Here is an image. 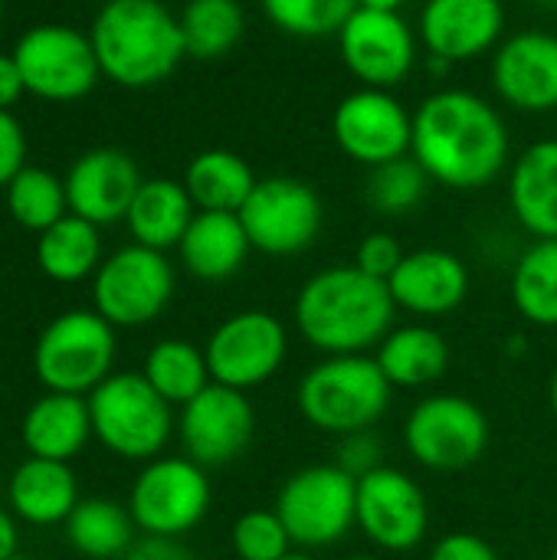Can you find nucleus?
Masks as SVG:
<instances>
[{
	"label": "nucleus",
	"mask_w": 557,
	"mask_h": 560,
	"mask_svg": "<svg viewBox=\"0 0 557 560\" xmlns=\"http://www.w3.org/2000/svg\"><path fill=\"white\" fill-rule=\"evenodd\" d=\"M397 305L384 279L351 266H325L309 276L292 302L299 338L322 358L371 354L394 328Z\"/></svg>",
	"instance_id": "2"
},
{
	"label": "nucleus",
	"mask_w": 557,
	"mask_h": 560,
	"mask_svg": "<svg viewBox=\"0 0 557 560\" xmlns=\"http://www.w3.org/2000/svg\"><path fill=\"white\" fill-rule=\"evenodd\" d=\"M282 560H318V558H312V551H292V555H286Z\"/></svg>",
	"instance_id": "47"
},
{
	"label": "nucleus",
	"mask_w": 557,
	"mask_h": 560,
	"mask_svg": "<svg viewBox=\"0 0 557 560\" xmlns=\"http://www.w3.org/2000/svg\"><path fill=\"white\" fill-rule=\"evenodd\" d=\"M430 184L433 180L427 177L420 161L414 154H407V158H397V161H387V164H378L368 171L364 200L381 217H407L427 200Z\"/></svg>",
	"instance_id": "35"
},
{
	"label": "nucleus",
	"mask_w": 557,
	"mask_h": 560,
	"mask_svg": "<svg viewBox=\"0 0 557 560\" xmlns=\"http://www.w3.org/2000/svg\"><path fill=\"white\" fill-rule=\"evenodd\" d=\"M121 560H194L190 548H184L181 538H161V535H138V541L128 548Z\"/></svg>",
	"instance_id": "42"
},
{
	"label": "nucleus",
	"mask_w": 557,
	"mask_h": 560,
	"mask_svg": "<svg viewBox=\"0 0 557 560\" xmlns=\"http://www.w3.org/2000/svg\"><path fill=\"white\" fill-rule=\"evenodd\" d=\"M62 180H66L69 213L95 226H112L128 217V207L144 177L128 151L92 148L72 161Z\"/></svg>",
	"instance_id": "20"
},
{
	"label": "nucleus",
	"mask_w": 557,
	"mask_h": 560,
	"mask_svg": "<svg viewBox=\"0 0 557 560\" xmlns=\"http://www.w3.org/2000/svg\"><path fill=\"white\" fill-rule=\"evenodd\" d=\"M272 509L299 551L335 548L355 528L358 479L338 463L305 466L282 482Z\"/></svg>",
	"instance_id": "7"
},
{
	"label": "nucleus",
	"mask_w": 557,
	"mask_h": 560,
	"mask_svg": "<svg viewBox=\"0 0 557 560\" xmlns=\"http://www.w3.org/2000/svg\"><path fill=\"white\" fill-rule=\"evenodd\" d=\"M10 560H26V558H20V555H13V558H10Z\"/></svg>",
	"instance_id": "51"
},
{
	"label": "nucleus",
	"mask_w": 557,
	"mask_h": 560,
	"mask_svg": "<svg viewBox=\"0 0 557 560\" xmlns=\"http://www.w3.org/2000/svg\"><path fill=\"white\" fill-rule=\"evenodd\" d=\"M36 262L46 279L72 285L98 272L102 266V236L98 226L66 213L59 223L39 233L36 240Z\"/></svg>",
	"instance_id": "30"
},
{
	"label": "nucleus",
	"mask_w": 557,
	"mask_h": 560,
	"mask_svg": "<svg viewBox=\"0 0 557 560\" xmlns=\"http://www.w3.org/2000/svg\"><path fill=\"white\" fill-rule=\"evenodd\" d=\"M427 560H499V551L473 532H450L433 541Z\"/></svg>",
	"instance_id": "41"
},
{
	"label": "nucleus",
	"mask_w": 557,
	"mask_h": 560,
	"mask_svg": "<svg viewBox=\"0 0 557 560\" xmlns=\"http://www.w3.org/2000/svg\"><path fill=\"white\" fill-rule=\"evenodd\" d=\"M496 95L525 115L557 112V36L522 30L506 36L492 52Z\"/></svg>",
	"instance_id": "18"
},
{
	"label": "nucleus",
	"mask_w": 557,
	"mask_h": 560,
	"mask_svg": "<svg viewBox=\"0 0 557 560\" xmlns=\"http://www.w3.org/2000/svg\"><path fill=\"white\" fill-rule=\"evenodd\" d=\"M92 436L118 459L151 463L171 443L177 423L171 404L138 371H115L89 394Z\"/></svg>",
	"instance_id": "5"
},
{
	"label": "nucleus",
	"mask_w": 557,
	"mask_h": 560,
	"mask_svg": "<svg viewBox=\"0 0 557 560\" xmlns=\"http://www.w3.org/2000/svg\"><path fill=\"white\" fill-rule=\"evenodd\" d=\"M358 7H368V10H401L404 0H358Z\"/></svg>",
	"instance_id": "45"
},
{
	"label": "nucleus",
	"mask_w": 557,
	"mask_h": 560,
	"mask_svg": "<svg viewBox=\"0 0 557 560\" xmlns=\"http://www.w3.org/2000/svg\"><path fill=\"white\" fill-rule=\"evenodd\" d=\"M335 463H338L348 476L361 479V476H368V472H374V469L384 466V446H381V440L374 436V430L348 433V436L338 440Z\"/></svg>",
	"instance_id": "39"
},
{
	"label": "nucleus",
	"mask_w": 557,
	"mask_h": 560,
	"mask_svg": "<svg viewBox=\"0 0 557 560\" xmlns=\"http://www.w3.org/2000/svg\"><path fill=\"white\" fill-rule=\"evenodd\" d=\"M489 446V417L463 394H430L404 420L407 456L430 472H460L483 459Z\"/></svg>",
	"instance_id": "8"
},
{
	"label": "nucleus",
	"mask_w": 557,
	"mask_h": 560,
	"mask_svg": "<svg viewBox=\"0 0 557 560\" xmlns=\"http://www.w3.org/2000/svg\"><path fill=\"white\" fill-rule=\"evenodd\" d=\"M177 276L164 253L148 246H121L102 259L92 276L95 312L112 328H144L161 318L174 299Z\"/></svg>",
	"instance_id": "9"
},
{
	"label": "nucleus",
	"mask_w": 557,
	"mask_h": 560,
	"mask_svg": "<svg viewBox=\"0 0 557 560\" xmlns=\"http://www.w3.org/2000/svg\"><path fill=\"white\" fill-rule=\"evenodd\" d=\"M269 23L295 39L338 36L345 20L358 10V0H259Z\"/></svg>",
	"instance_id": "36"
},
{
	"label": "nucleus",
	"mask_w": 557,
	"mask_h": 560,
	"mask_svg": "<svg viewBox=\"0 0 557 560\" xmlns=\"http://www.w3.org/2000/svg\"><path fill=\"white\" fill-rule=\"evenodd\" d=\"M345 560H381V558H371V555H355V558H345Z\"/></svg>",
	"instance_id": "48"
},
{
	"label": "nucleus",
	"mask_w": 557,
	"mask_h": 560,
	"mask_svg": "<svg viewBox=\"0 0 557 560\" xmlns=\"http://www.w3.org/2000/svg\"><path fill=\"white\" fill-rule=\"evenodd\" d=\"M355 528L384 555H407L430 532V502L414 476L381 466L358 479Z\"/></svg>",
	"instance_id": "14"
},
{
	"label": "nucleus",
	"mask_w": 557,
	"mask_h": 560,
	"mask_svg": "<svg viewBox=\"0 0 557 560\" xmlns=\"http://www.w3.org/2000/svg\"><path fill=\"white\" fill-rule=\"evenodd\" d=\"M404 256H407V253H404V246H401L397 236H391V233H368V236L358 243V249H355V266H358L361 272H368V276L387 282V279L397 272V266H401Z\"/></svg>",
	"instance_id": "38"
},
{
	"label": "nucleus",
	"mask_w": 557,
	"mask_h": 560,
	"mask_svg": "<svg viewBox=\"0 0 557 560\" xmlns=\"http://www.w3.org/2000/svg\"><path fill=\"white\" fill-rule=\"evenodd\" d=\"M62 528L69 548L89 560H121L138 541V525L128 505L115 499H79Z\"/></svg>",
	"instance_id": "29"
},
{
	"label": "nucleus",
	"mask_w": 557,
	"mask_h": 560,
	"mask_svg": "<svg viewBox=\"0 0 557 560\" xmlns=\"http://www.w3.org/2000/svg\"><path fill=\"white\" fill-rule=\"evenodd\" d=\"M0 23H3V0H0Z\"/></svg>",
	"instance_id": "50"
},
{
	"label": "nucleus",
	"mask_w": 557,
	"mask_h": 560,
	"mask_svg": "<svg viewBox=\"0 0 557 560\" xmlns=\"http://www.w3.org/2000/svg\"><path fill=\"white\" fill-rule=\"evenodd\" d=\"M256 184L259 177L253 174V167L236 151L227 148L194 154V161L184 171V187L194 207L213 213H240Z\"/></svg>",
	"instance_id": "28"
},
{
	"label": "nucleus",
	"mask_w": 557,
	"mask_h": 560,
	"mask_svg": "<svg viewBox=\"0 0 557 560\" xmlns=\"http://www.w3.org/2000/svg\"><path fill=\"white\" fill-rule=\"evenodd\" d=\"M250 253H253V246H250V236L240 223V213L197 210L184 240L177 243L181 266L197 282L233 279L246 266Z\"/></svg>",
	"instance_id": "24"
},
{
	"label": "nucleus",
	"mask_w": 557,
	"mask_h": 560,
	"mask_svg": "<svg viewBox=\"0 0 557 560\" xmlns=\"http://www.w3.org/2000/svg\"><path fill=\"white\" fill-rule=\"evenodd\" d=\"M374 361L394 390H427L450 371V341L430 325H394L374 348Z\"/></svg>",
	"instance_id": "25"
},
{
	"label": "nucleus",
	"mask_w": 557,
	"mask_h": 560,
	"mask_svg": "<svg viewBox=\"0 0 557 560\" xmlns=\"http://www.w3.org/2000/svg\"><path fill=\"white\" fill-rule=\"evenodd\" d=\"M394 305L417 318L453 315L469 295V266L440 246L414 249L401 259L397 272L387 279Z\"/></svg>",
	"instance_id": "21"
},
{
	"label": "nucleus",
	"mask_w": 557,
	"mask_h": 560,
	"mask_svg": "<svg viewBox=\"0 0 557 560\" xmlns=\"http://www.w3.org/2000/svg\"><path fill=\"white\" fill-rule=\"evenodd\" d=\"M506 33L502 0H427L420 10L417 36L427 56L450 66L496 52Z\"/></svg>",
	"instance_id": "19"
},
{
	"label": "nucleus",
	"mask_w": 557,
	"mask_h": 560,
	"mask_svg": "<svg viewBox=\"0 0 557 560\" xmlns=\"http://www.w3.org/2000/svg\"><path fill=\"white\" fill-rule=\"evenodd\" d=\"M26 167V135L13 112H0V187Z\"/></svg>",
	"instance_id": "40"
},
{
	"label": "nucleus",
	"mask_w": 557,
	"mask_h": 560,
	"mask_svg": "<svg viewBox=\"0 0 557 560\" xmlns=\"http://www.w3.org/2000/svg\"><path fill=\"white\" fill-rule=\"evenodd\" d=\"M394 387L371 354H335L312 364L295 387L299 417L328 436L374 430L391 410Z\"/></svg>",
	"instance_id": "4"
},
{
	"label": "nucleus",
	"mask_w": 557,
	"mask_h": 560,
	"mask_svg": "<svg viewBox=\"0 0 557 560\" xmlns=\"http://www.w3.org/2000/svg\"><path fill=\"white\" fill-rule=\"evenodd\" d=\"M542 7H557V0H538Z\"/></svg>",
	"instance_id": "49"
},
{
	"label": "nucleus",
	"mask_w": 557,
	"mask_h": 560,
	"mask_svg": "<svg viewBox=\"0 0 557 560\" xmlns=\"http://www.w3.org/2000/svg\"><path fill=\"white\" fill-rule=\"evenodd\" d=\"M410 154L433 184L483 190L509 167L512 138L502 112L489 98L469 89H440L414 112Z\"/></svg>",
	"instance_id": "1"
},
{
	"label": "nucleus",
	"mask_w": 557,
	"mask_h": 560,
	"mask_svg": "<svg viewBox=\"0 0 557 560\" xmlns=\"http://www.w3.org/2000/svg\"><path fill=\"white\" fill-rule=\"evenodd\" d=\"M204 354L213 384L250 394L282 371L289 358V328L272 312L246 308L210 331Z\"/></svg>",
	"instance_id": "12"
},
{
	"label": "nucleus",
	"mask_w": 557,
	"mask_h": 560,
	"mask_svg": "<svg viewBox=\"0 0 557 560\" xmlns=\"http://www.w3.org/2000/svg\"><path fill=\"white\" fill-rule=\"evenodd\" d=\"M555 560H557V551H555Z\"/></svg>",
	"instance_id": "53"
},
{
	"label": "nucleus",
	"mask_w": 557,
	"mask_h": 560,
	"mask_svg": "<svg viewBox=\"0 0 557 560\" xmlns=\"http://www.w3.org/2000/svg\"><path fill=\"white\" fill-rule=\"evenodd\" d=\"M10 512L30 525H62L79 505V486L69 463L56 459H23L7 482Z\"/></svg>",
	"instance_id": "26"
},
{
	"label": "nucleus",
	"mask_w": 557,
	"mask_h": 560,
	"mask_svg": "<svg viewBox=\"0 0 557 560\" xmlns=\"http://www.w3.org/2000/svg\"><path fill=\"white\" fill-rule=\"evenodd\" d=\"M338 52L364 89H394L414 72L420 46L401 10L358 7L338 30Z\"/></svg>",
	"instance_id": "16"
},
{
	"label": "nucleus",
	"mask_w": 557,
	"mask_h": 560,
	"mask_svg": "<svg viewBox=\"0 0 557 560\" xmlns=\"http://www.w3.org/2000/svg\"><path fill=\"white\" fill-rule=\"evenodd\" d=\"M181 33L187 56L223 59L246 33V13L240 0H187L181 10Z\"/></svg>",
	"instance_id": "33"
},
{
	"label": "nucleus",
	"mask_w": 557,
	"mask_h": 560,
	"mask_svg": "<svg viewBox=\"0 0 557 560\" xmlns=\"http://www.w3.org/2000/svg\"><path fill=\"white\" fill-rule=\"evenodd\" d=\"M7 210L10 217L33 233L49 230L69 213L66 180L43 167H23L7 187Z\"/></svg>",
	"instance_id": "34"
},
{
	"label": "nucleus",
	"mask_w": 557,
	"mask_h": 560,
	"mask_svg": "<svg viewBox=\"0 0 557 560\" xmlns=\"http://www.w3.org/2000/svg\"><path fill=\"white\" fill-rule=\"evenodd\" d=\"M92 3H105V0H92Z\"/></svg>",
	"instance_id": "52"
},
{
	"label": "nucleus",
	"mask_w": 557,
	"mask_h": 560,
	"mask_svg": "<svg viewBox=\"0 0 557 560\" xmlns=\"http://www.w3.org/2000/svg\"><path fill=\"white\" fill-rule=\"evenodd\" d=\"M20 440H23L26 453L36 459L72 463L85 450V443L92 440L89 397L46 390L23 413Z\"/></svg>",
	"instance_id": "22"
},
{
	"label": "nucleus",
	"mask_w": 557,
	"mask_h": 560,
	"mask_svg": "<svg viewBox=\"0 0 557 560\" xmlns=\"http://www.w3.org/2000/svg\"><path fill=\"white\" fill-rule=\"evenodd\" d=\"M23 92H26V85H23L13 52H0V112H10Z\"/></svg>",
	"instance_id": "43"
},
{
	"label": "nucleus",
	"mask_w": 557,
	"mask_h": 560,
	"mask_svg": "<svg viewBox=\"0 0 557 560\" xmlns=\"http://www.w3.org/2000/svg\"><path fill=\"white\" fill-rule=\"evenodd\" d=\"M118 338L95 308L56 315L36 338L33 371L46 390L89 397L115 371Z\"/></svg>",
	"instance_id": "6"
},
{
	"label": "nucleus",
	"mask_w": 557,
	"mask_h": 560,
	"mask_svg": "<svg viewBox=\"0 0 557 560\" xmlns=\"http://www.w3.org/2000/svg\"><path fill=\"white\" fill-rule=\"evenodd\" d=\"M548 400H552V413H555L557 420V371L555 377H552V387H548Z\"/></svg>",
	"instance_id": "46"
},
{
	"label": "nucleus",
	"mask_w": 557,
	"mask_h": 560,
	"mask_svg": "<svg viewBox=\"0 0 557 560\" xmlns=\"http://www.w3.org/2000/svg\"><path fill=\"white\" fill-rule=\"evenodd\" d=\"M194 217H197V207H194L184 180L148 177V180H141L125 223L138 246L167 253V249H177V243L184 240Z\"/></svg>",
	"instance_id": "27"
},
{
	"label": "nucleus",
	"mask_w": 557,
	"mask_h": 560,
	"mask_svg": "<svg viewBox=\"0 0 557 560\" xmlns=\"http://www.w3.org/2000/svg\"><path fill=\"white\" fill-rule=\"evenodd\" d=\"M256 433V410L243 390L210 384L194 400L181 407L177 440L184 456L200 463L204 469H220L236 463Z\"/></svg>",
	"instance_id": "17"
},
{
	"label": "nucleus",
	"mask_w": 557,
	"mask_h": 560,
	"mask_svg": "<svg viewBox=\"0 0 557 560\" xmlns=\"http://www.w3.org/2000/svg\"><path fill=\"white\" fill-rule=\"evenodd\" d=\"M509 207L525 233L557 240V138L529 144L509 164Z\"/></svg>",
	"instance_id": "23"
},
{
	"label": "nucleus",
	"mask_w": 557,
	"mask_h": 560,
	"mask_svg": "<svg viewBox=\"0 0 557 560\" xmlns=\"http://www.w3.org/2000/svg\"><path fill=\"white\" fill-rule=\"evenodd\" d=\"M240 223L256 253L286 259L305 253L325 223V207L315 187L299 177H266L253 187L240 210Z\"/></svg>",
	"instance_id": "13"
},
{
	"label": "nucleus",
	"mask_w": 557,
	"mask_h": 560,
	"mask_svg": "<svg viewBox=\"0 0 557 560\" xmlns=\"http://www.w3.org/2000/svg\"><path fill=\"white\" fill-rule=\"evenodd\" d=\"M509 295L535 328H557V240H535L515 262Z\"/></svg>",
	"instance_id": "32"
},
{
	"label": "nucleus",
	"mask_w": 557,
	"mask_h": 560,
	"mask_svg": "<svg viewBox=\"0 0 557 560\" xmlns=\"http://www.w3.org/2000/svg\"><path fill=\"white\" fill-rule=\"evenodd\" d=\"M13 59L26 92L43 102H79L102 79L89 33L66 23L30 26L16 39Z\"/></svg>",
	"instance_id": "11"
},
{
	"label": "nucleus",
	"mask_w": 557,
	"mask_h": 560,
	"mask_svg": "<svg viewBox=\"0 0 557 560\" xmlns=\"http://www.w3.org/2000/svg\"><path fill=\"white\" fill-rule=\"evenodd\" d=\"M230 548L240 560H282L295 551L276 509H250L230 528Z\"/></svg>",
	"instance_id": "37"
},
{
	"label": "nucleus",
	"mask_w": 557,
	"mask_h": 560,
	"mask_svg": "<svg viewBox=\"0 0 557 560\" xmlns=\"http://www.w3.org/2000/svg\"><path fill=\"white\" fill-rule=\"evenodd\" d=\"M20 555V532H16V515L0 509V560H10Z\"/></svg>",
	"instance_id": "44"
},
{
	"label": "nucleus",
	"mask_w": 557,
	"mask_h": 560,
	"mask_svg": "<svg viewBox=\"0 0 557 560\" xmlns=\"http://www.w3.org/2000/svg\"><path fill=\"white\" fill-rule=\"evenodd\" d=\"M141 374L171 407H184L204 387L213 384L204 348H197L194 341H184V338L154 341L144 358Z\"/></svg>",
	"instance_id": "31"
},
{
	"label": "nucleus",
	"mask_w": 557,
	"mask_h": 560,
	"mask_svg": "<svg viewBox=\"0 0 557 560\" xmlns=\"http://www.w3.org/2000/svg\"><path fill=\"white\" fill-rule=\"evenodd\" d=\"M213 502L210 476L190 456H158L144 463L128 492V512L141 535L184 538L194 532Z\"/></svg>",
	"instance_id": "10"
},
{
	"label": "nucleus",
	"mask_w": 557,
	"mask_h": 560,
	"mask_svg": "<svg viewBox=\"0 0 557 560\" xmlns=\"http://www.w3.org/2000/svg\"><path fill=\"white\" fill-rule=\"evenodd\" d=\"M89 39L102 79L121 89H151L171 79L187 56L181 16L161 0H105Z\"/></svg>",
	"instance_id": "3"
},
{
	"label": "nucleus",
	"mask_w": 557,
	"mask_h": 560,
	"mask_svg": "<svg viewBox=\"0 0 557 560\" xmlns=\"http://www.w3.org/2000/svg\"><path fill=\"white\" fill-rule=\"evenodd\" d=\"M332 138L348 161L364 164L371 171L378 164L410 154L414 115L391 89L358 85L335 105Z\"/></svg>",
	"instance_id": "15"
}]
</instances>
